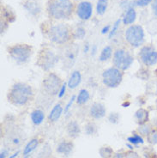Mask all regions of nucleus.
I'll use <instances>...</instances> for the list:
<instances>
[{"mask_svg": "<svg viewBox=\"0 0 157 158\" xmlns=\"http://www.w3.org/2000/svg\"><path fill=\"white\" fill-rule=\"evenodd\" d=\"M89 96L90 95H89V91L86 89H82V90H80L78 95L76 97V102L78 103L79 105H83L89 101Z\"/></svg>", "mask_w": 157, "mask_h": 158, "instance_id": "5701e85b", "label": "nucleus"}, {"mask_svg": "<svg viewBox=\"0 0 157 158\" xmlns=\"http://www.w3.org/2000/svg\"><path fill=\"white\" fill-rule=\"evenodd\" d=\"M152 0H136L135 1V4L138 5V6H140V7H143V6H146L149 4L151 3Z\"/></svg>", "mask_w": 157, "mask_h": 158, "instance_id": "473e14b6", "label": "nucleus"}, {"mask_svg": "<svg viewBox=\"0 0 157 158\" xmlns=\"http://www.w3.org/2000/svg\"><path fill=\"white\" fill-rule=\"evenodd\" d=\"M123 80V72L116 67H111L104 71L102 74L103 83L108 88H117Z\"/></svg>", "mask_w": 157, "mask_h": 158, "instance_id": "423d86ee", "label": "nucleus"}, {"mask_svg": "<svg viewBox=\"0 0 157 158\" xmlns=\"http://www.w3.org/2000/svg\"><path fill=\"white\" fill-rule=\"evenodd\" d=\"M112 158H125V154H122V153H116L113 156Z\"/></svg>", "mask_w": 157, "mask_h": 158, "instance_id": "58836bf2", "label": "nucleus"}, {"mask_svg": "<svg viewBox=\"0 0 157 158\" xmlns=\"http://www.w3.org/2000/svg\"><path fill=\"white\" fill-rule=\"evenodd\" d=\"M99 153L101 155V158H112L114 156V150L110 146H102L100 150Z\"/></svg>", "mask_w": 157, "mask_h": 158, "instance_id": "b1692460", "label": "nucleus"}, {"mask_svg": "<svg viewBox=\"0 0 157 158\" xmlns=\"http://www.w3.org/2000/svg\"><path fill=\"white\" fill-rule=\"evenodd\" d=\"M81 81H82V76L80 71H75L72 72L67 85L70 89H76L80 84Z\"/></svg>", "mask_w": 157, "mask_h": 158, "instance_id": "dca6fc26", "label": "nucleus"}, {"mask_svg": "<svg viewBox=\"0 0 157 158\" xmlns=\"http://www.w3.org/2000/svg\"><path fill=\"white\" fill-rule=\"evenodd\" d=\"M59 62V57L49 49H44L39 52L37 60V64L45 71L53 67Z\"/></svg>", "mask_w": 157, "mask_h": 158, "instance_id": "1a4fd4ad", "label": "nucleus"}, {"mask_svg": "<svg viewBox=\"0 0 157 158\" xmlns=\"http://www.w3.org/2000/svg\"><path fill=\"white\" fill-rule=\"evenodd\" d=\"M75 99H76V96H74V95H73V96L71 97V100H70V102H68V104H67V105H66V107H65V108H64V113H66V112H68V111H69V109L71 108V105H72V104H73V102H74Z\"/></svg>", "mask_w": 157, "mask_h": 158, "instance_id": "c9c22d12", "label": "nucleus"}, {"mask_svg": "<svg viewBox=\"0 0 157 158\" xmlns=\"http://www.w3.org/2000/svg\"><path fill=\"white\" fill-rule=\"evenodd\" d=\"M136 118L139 125L146 124L149 120V112L144 108H140L136 112Z\"/></svg>", "mask_w": 157, "mask_h": 158, "instance_id": "6ab92c4d", "label": "nucleus"}, {"mask_svg": "<svg viewBox=\"0 0 157 158\" xmlns=\"http://www.w3.org/2000/svg\"><path fill=\"white\" fill-rule=\"evenodd\" d=\"M63 113V107L60 104H57L55 107H53L50 114L48 115V119L50 122H56L58 121V119L60 118V116L62 115Z\"/></svg>", "mask_w": 157, "mask_h": 158, "instance_id": "f3484780", "label": "nucleus"}, {"mask_svg": "<svg viewBox=\"0 0 157 158\" xmlns=\"http://www.w3.org/2000/svg\"><path fill=\"white\" fill-rule=\"evenodd\" d=\"M142 62L145 65L151 66L157 63V52L151 46L143 47L139 53Z\"/></svg>", "mask_w": 157, "mask_h": 158, "instance_id": "9d476101", "label": "nucleus"}, {"mask_svg": "<svg viewBox=\"0 0 157 158\" xmlns=\"http://www.w3.org/2000/svg\"><path fill=\"white\" fill-rule=\"evenodd\" d=\"M152 9H153L154 14L157 16V0H155L154 4H152Z\"/></svg>", "mask_w": 157, "mask_h": 158, "instance_id": "e433bc0d", "label": "nucleus"}, {"mask_svg": "<svg viewBox=\"0 0 157 158\" xmlns=\"http://www.w3.org/2000/svg\"><path fill=\"white\" fill-rule=\"evenodd\" d=\"M76 14L81 20L87 21L93 14V6L89 1H83L79 3L76 7Z\"/></svg>", "mask_w": 157, "mask_h": 158, "instance_id": "9b49d317", "label": "nucleus"}, {"mask_svg": "<svg viewBox=\"0 0 157 158\" xmlns=\"http://www.w3.org/2000/svg\"><path fill=\"white\" fill-rule=\"evenodd\" d=\"M74 5L71 0H50L47 10L50 16L58 20L67 19L71 16Z\"/></svg>", "mask_w": 157, "mask_h": 158, "instance_id": "f03ea898", "label": "nucleus"}, {"mask_svg": "<svg viewBox=\"0 0 157 158\" xmlns=\"http://www.w3.org/2000/svg\"><path fill=\"white\" fill-rule=\"evenodd\" d=\"M74 148V144L71 141L64 140L59 143V145L57 147V152L59 154L64 155V156H69L72 152Z\"/></svg>", "mask_w": 157, "mask_h": 158, "instance_id": "ddd939ff", "label": "nucleus"}, {"mask_svg": "<svg viewBox=\"0 0 157 158\" xmlns=\"http://www.w3.org/2000/svg\"><path fill=\"white\" fill-rule=\"evenodd\" d=\"M62 82L59 76L54 73H48L43 80L42 86L44 91L49 95H59L60 89L62 87Z\"/></svg>", "mask_w": 157, "mask_h": 158, "instance_id": "0eeeda50", "label": "nucleus"}, {"mask_svg": "<svg viewBox=\"0 0 157 158\" xmlns=\"http://www.w3.org/2000/svg\"><path fill=\"white\" fill-rule=\"evenodd\" d=\"M106 108L104 107V105H102L101 103H94L90 107L89 110V114L92 118L95 119L103 118L106 115Z\"/></svg>", "mask_w": 157, "mask_h": 158, "instance_id": "f8f14e48", "label": "nucleus"}, {"mask_svg": "<svg viewBox=\"0 0 157 158\" xmlns=\"http://www.w3.org/2000/svg\"><path fill=\"white\" fill-rule=\"evenodd\" d=\"M118 118H119V116L117 113H113L112 114L109 116V120H110V122L114 123H117L118 121Z\"/></svg>", "mask_w": 157, "mask_h": 158, "instance_id": "72a5a7b5", "label": "nucleus"}, {"mask_svg": "<svg viewBox=\"0 0 157 158\" xmlns=\"http://www.w3.org/2000/svg\"><path fill=\"white\" fill-rule=\"evenodd\" d=\"M128 141H129L130 143H134V144H136V143H138L140 142L143 143V141H142V139L139 135H134L133 137L128 138Z\"/></svg>", "mask_w": 157, "mask_h": 158, "instance_id": "2f4dec72", "label": "nucleus"}, {"mask_svg": "<svg viewBox=\"0 0 157 158\" xmlns=\"http://www.w3.org/2000/svg\"><path fill=\"white\" fill-rule=\"evenodd\" d=\"M126 41L134 48H138L144 42V31L139 25L130 26L126 31Z\"/></svg>", "mask_w": 157, "mask_h": 158, "instance_id": "20e7f679", "label": "nucleus"}, {"mask_svg": "<svg viewBox=\"0 0 157 158\" xmlns=\"http://www.w3.org/2000/svg\"><path fill=\"white\" fill-rule=\"evenodd\" d=\"M112 53H113V49H112L110 46L105 47V48L102 49L101 52V55H100V58H99L100 61H101V62L107 61L108 59H111Z\"/></svg>", "mask_w": 157, "mask_h": 158, "instance_id": "4be33fe9", "label": "nucleus"}, {"mask_svg": "<svg viewBox=\"0 0 157 158\" xmlns=\"http://www.w3.org/2000/svg\"><path fill=\"white\" fill-rule=\"evenodd\" d=\"M138 131L139 134L142 135V136H144V137H147L150 133V131H152V128L149 124L146 123V124H143V125H139Z\"/></svg>", "mask_w": 157, "mask_h": 158, "instance_id": "bb28decb", "label": "nucleus"}, {"mask_svg": "<svg viewBox=\"0 0 157 158\" xmlns=\"http://www.w3.org/2000/svg\"><path fill=\"white\" fill-rule=\"evenodd\" d=\"M133 61V57L124 49H118L114 52L113 59L114 66L121 71H126L129 69Z\"/></svg>", "mask_w": 157, "mask_h": 158, "instance_id": "6e6552de", "label": "nucleus"}, {"mask_svg": "<svg viewBox=\"0 0 157 158\" xmlns=\"http://www.w3.org/2000/svg\"><path fill=\"white\" fill-rule=\"evenodd\" d=\"M67 86H68V85H67L66 83H63V85H62V87H61V89H60V91H59V98H62L64 95V94H65V91H66Z\"/></svg>", "mask_w": 157, "mask_h": 158, "instance_id": "f704fd0d", "label": "nucleus"}, {"mask_svg": "<svg viewBox=\"0 0 157 158\" xmlns=\"http://www.w3.org/2000/svg\"><path fill=\"white\" fill-rule=\"evenodd\" d=\"M24 7L32 15H37L40 11V5L37 0H27L24 3Z\"/></svg>", "mask_w": 157, "mask_h": 158, "instance_id": "2eb2a0df", "label": "nucleus"}, {"mask_svg": "<svg viewBox=\"0 0 157 158\" xmlns=\"http://www.w3.org/2000/svg\"><path fill=\"white\" fill-rule=\"evenodd\" d=\"M120 22H121V20L118 19L115 23H114L113 28H112V29H111L110 32H109V38H112V37L115 35V33L118 30V26H119V24H120Z\"/></svg>", "mask_w": 157, "mask_h": 158, "instance_id": "c756f323", "label": "nucleus"}, {"mask_svg": "<svg viewBox=\"0 0 157 158\" xmlns=\"http://www.w3.org/2000/svg\"><path fill=\"white\" fill-rule=\"evenodd\" d=\"M44 118H45V114L43 111L39 110V109H36V110L33 111L31 113V120L32 122L35 125L38 126L40 125L43 122Z\"/></svg>", "mask_w": 157, "mask_h": 158, "instance_id": "aec40b11", "label": "nucleus"}, {"mask_svg": "<svg viewBox=\"0 0 157 158\" xmlns=\"http://www.w3.org/2000/svg\"><path fill=\"white\" fill-rule=\"evenodd\" d=\"M66 131L67 134L71 138H76L81 132V129H80L78 123L75 120H71L68 123Z\"/></svg>", "mask_w": 157, "mask_h": 158, "instance_id": "4468645a", "label": "nucleus"}, {"mask_svg": "<svg viewBox=\"0 0 157 158\" xmlns=\"http://www.w3.org/2000/svg\"><path fill=\"white\" fill-rule=\"evenodd\" d=\"M137 18V13L136 10L133 8H129L126 10V14L124 16L123 18V23L125 25H130V24H132L136 21Z\"/></svg>", "mask_w": 157, "mask_h": 158, "instance_id": "a211bd4d", "label": "nucleus"}, {"mask_svg": "<svg viewBox=\"0 0 157 158\" xmlns=\"http://www.w3.org/2000/svg\"><path fill=\"white\" fill-rule=\"evenodd\" d=\"M147 141L150 144H157V128L152 129L148 136H147Z\"/></svg>", "mask_w": 157, "mask_h": 158, "instance_id": "cd10ccee", "label": "nucleus"}, {"mask_svg": "<svg viewBox=\"0 0 157 158\" xmlns=\"http://www.w3.org/2000/svg\"><path fill=\"white\" fill-rule=\"evenodd\" d=\"M108 5V0H98L96 4V12L99 15H103L106 12Z\"/></svg>", "mask_w": 157, "mask_h": 158, "instance_id": "393cba45", "label": "nucleus"}, {"mask_svg": "<svg viewBox=\"0 0 157 158\" xmlns=\"http://www.w3.org/2000/svg\"><path fill=\"white\" fill-rule=\"evenodd\" d=\"M125 158H140V156L133 150H129L125 154Z\"/></svg>", "mask_w": 157, "mask_h": 158, "instance_id": "7c9ffc66", "label": "nucleus"}, {"mask_svg": "<svg viewBox=\"0 0 157 158\" xmlns=\"http://www.w3.org/2000/svg\"><path fill=\"white\" fill-rule=\"evenodd\" d=\"M39 145V140L37 138H34L32 139L30 142L28 143V144L25 146L23 150V156H28L35 150L36 148Z\"/></svg>", "mask_w": 157, "mask_h": 158, "instance_id": "412c9836", "label": "nucleus"}, {"mask_svg": "<svg viewBox=\"0 0 157 158\" xmlns=\"http://www.w3.org/2000/svg\"><path fill=\"white\" fill-rule=\"evenodd\" d=\"M47 36L52 42L57 44H64L70 40L71 30L65 24H55L49 28L47 32Z\"/></svg>", "mask_w": 157, "mask_h": 158, "instance_id": "7ed1b4c3", "label": "nucleus"}, {"mask_svg": "<svg viewBox=\"0 0 157 158\" xmlns=\"http://www.w3.org/2000/svg\"><path fill=\"white\" fill-rule=\"evenodd\" d=\"M86 35V32L84 30V28H78L74 34V37L76 39L78 40H82L84 38V36Z\"/></svg>", "mask_w": 157, "mask_h": 158, "instance_id": "c85d7f7f", "label": "nucleus"}, {"mask_svg": "<svg viewBox=\"0 0 157 158\" xmlns=\"http://www.w3.org/2000/svg\"><path fill=\"white\" fill-rule=\"evenodd\" d=\"M34 92L32 88L24 83H15L8 93L9 102L16 106H24L33 100Z\"/></svg>", "mask_w": 157, "mask_h": 158, "instance_id": "f257e3e1", "label": "nucleus"}, {"mask_svg": "<svg viewBox=\"0 0 157 158\" xmlns=\"http://www.w3.org/2000/svg\"><path fill=\"white\" fill-rule=\"evenodd\" d=\"M8 52L12 59L23 63L28 59L32 53V47L27 44H16L10 47Z\"/></svg>", "mask_w": 157, "mask_h": 158, "instance_id": "39448f33", "label": "nucleus"}, {"mask_svg": "<svg viewBox=\"0 0 157 158\" xmlns=\"http://www.w3.org/2000/svg\"><path fill=\"white\" fill-rule=\"evenodd\" d=\"M84 130L87 135H94L97 132V127L94 122H88L84 127Z\"/></svg>", "mask_w": 157, "mask_h": 158, "instance_id": "a878e982", "label": "nucleus"}, {"mask_svg": "<svg viewBox=\"0 0 157 158\" xmlns=\"http://www.w3.org/2000/svg\"><path fill=\"white\" fill-rule=\"evenodd\" d=\"M0 158H5V152H2L1 153V156H0Z\"/></svg>", "mask_w": 157, "mask_h": 158, "instance_id": "a19ab883", "label": "nucleus"}, {"mask_svg": "<svg viewBox=\"0 0 157 158\" xmlns=\"http://www.w3.org/2000/svg\"><path fill=\"white\" fill-rule=\"evenodd\" d=\"M108 32H110V26L109 25H106V26H105L104 28H102L101 33L103 35H105V34L108 33Z\"/></svg>", "mask_w": 157, "mask_h": 158, "instance_id": "4c0bfd02", "label": "nucleus"}, {"mask_svg": "<svg viewBox=\"0 0 157 158\" xmlns=\"http://www.w3.org/2000/svg\"><path fill=\"white\" fill-rule=\"evenodd\" d=\"M19 154V152H18V151H17V152H16V153H15V154H13L11 156H10V158H15V157H16V156H17V155Z\"/></svg>", "mask_w": 157, "mask_h": 158, "instance_id": "ea45409f", "label": "nucleus"}]
</instances>
